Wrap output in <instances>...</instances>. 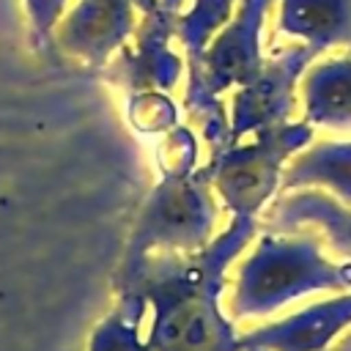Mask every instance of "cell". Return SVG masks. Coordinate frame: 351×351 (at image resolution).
Segmentation results:
<instances>
[{
    "label": "cell",
    "instance_id": "1",
    "mask_svg": "<svg viewBox=\"0 0 351 351\" xmlns=\"http://www.w3.org/2000/svg\"><path fill=\"white\" fill-rule=\"evenodd\" d=\"M255 230L252 217L236 222L211 244L189 255L143 261L137 274L121 285L123 313L140 315L154 307L148 329L151 351H236L239 335L219 310L225 269Z\"/></svg>",
    "mask_w": 351,
    "mask_h": 351
},
{
    "label": "cell",
    "instance_id": "2",
    "mask_svg": "<svg viewBox=\"0 0 351 351\" xmlns=\"http://www.w3.org/2000/svg\"><path fill=\"white\" fill-rule=\"evenodd\" d=\"M310 291H351V263L326 261L313 236H266L239 269L230 315H266Z\"/></svg>",
    "mask_w": 351,
    "mask_h": 351
},
{
    "label": "cell",
    "instance_id": "3",
    "mask_svg": "<svg viewBox=\"0 0 351 351\" xmlns=\"http://www.w3.org/2000/svg\"><path fill=\"white\" fill-rule=\"evenodd\" d=\"M214 225V203L203 186V178L167 176L165 186L156 189L151 206L132 239L129 258L121 274V285H126L145 261L151 247L197 252L206 247Z\"/></svg>",
    "mask_w": 351,
    "mask_h": 351
},
{
    "label": "cell",
    "instance_id": "4",
    "mask_svg": "<svg viewBox=\"0 0 351 351\" xmlns=\"http://www.w3.org/2000/svg\"><path fill=\"white\" fill-rule=\"evenodd\" d=\"M304 140H310L307 126H277L261 129L255 145L217 154V189L222 200L236 211V217H252L258 211L277 181L280 162Z\"/></svg>",
    "mask_w": 351,
    "mask_h": 351
},
{
    "label": "cell",
    "instance_id": "5",
    "mask_svg": "<svg viewBox=\"0 0 351 351\" xmlns=\"http://www.w3.org/2000/svg\"><path fill=\"white\" fill-rule=\"evenodd\" d=\"M269 0H241V8L233 19V25L214 41V47L200 58V63L192 69V90H197L206 82V90L197 96H189V104L197 101V110L211 101V96L233 82L250 85L263 63H261V47H258V30L261 16L266 11Z\"/></svg>",
    "mask_w": 351,
    "mask_h": 351
},
{
    "label": "cell",
    "instance_id": "6",
    "mask_svg": "<svg viewBox=\"0 0 351 351\" xmlns=\"http://www.w3.org/2000/svg\"><path fill=\"white\" fill-rule=\"evenodd\" d=\"M351 326V291L239 335L236 351H326Z\"/></svg>",
    "mask_w": 351,
    "mask_h": 351
},
{
    "label": "cell",
    "instance_id": "7",
    "mask_svg": "<svg viewBox=\"0 0 351 351\" xmlns=\"http://www.w3.org/2000/svg\"><path fill=\"white\" fill-rule=\"evenodd\" d=\"M315 55L313 47H293L280 60L261 69V74L241 88L236 96V115L230 126V140L250 129H263L274 121L288 118L293 107V80Z\"/></svg>",
    "mask_w": 351,
    "mask_h": 351
},
{
    "label": "cell",
    "instance_id": "8",
    "mask_svg": "<svg viewBox=\"0 0 351 351\" xmlns=\"http://www.w3.org/2000/svg\"><path fill=\"white\" fill-rule=\"evenodd\" d=\"M280 27L302 36L315 52L332 44L351 47V0H282Z\"/></svg>",
    "mask_w": 351,
    "mask_h": 351
},
{
    "label": "cell",
    "instance_id": "9",
    "mask_svg": "<svg viewBox=\"0 0 351 351\" xmlns=\"http://www.w3.org/2000/svg\"><path fill=\"white\" fill-rule=\"evenodd\" d=\"M307 118L329 126H351V58L329 60L304 80Z\"/></svg>",
    "mask_w": 351,
    "mask_h": 351
},
{
    "label": "cell",
    "instance_id": "10",
    "mask_svg": "<svg viewBox=\"0 0 351 351\" xmlns=\"http://www.w3.org/2000/svg\"><path fill=\"white\" fill-rule=\"evenodd\" d=\"M302 222H321L326 228L329 244L351 258V214L343 211L340 206H335L326 195L318 192H304L291 197L288 203L280 200L271 211H269V225L277 230L285 228H296Z\"/></svg>",
    "mask_w": 351,
    "mask_h": 351
},
{
    "label": "cell",
    "instance_id": "11",
    "mask_svg": "<svg viewBox=\"0 0 351 351\" xmlns=\"http://www.w3.org/2000/svg\"><path fill=\"white\" fill-rule=\"evenodd\" d=\"M285 186L324 181L351 203V143H324L299 156L282 176Z\"/></svg>",
    "mask_w": 351,
    "mask_h": 351
},
{
    "label": "cell",
    "instance_id": "12",
    "mask_svg": "<svg viewBox=\"0 0 351 351\" xmlns=\"http://www.w3.org/2000/svg\"><path fill=\"white\" fill-rule=\"evenodd\" d=\"M230 5H233V0H197L195 11L178 22V36L184 38V44H186V49H189L192 69H195V66L200 63V58H203L206 38L228 19Z\"/></svg>",
    "mask_w": 351,
    "mask_h": 351
},
{
    "label": "cell",
    "instance_id": "13",
    "mask_svg": "<svg viewBox=\"0 0 351 351\" xmlns=\"http://www.w3.org/2000/svg\"><path fill=\"white\" fill-rule=\"evenodd\" d=\"M88 351H151V346L140 337V315L118 310L96 326Z\"/></svg>",
    "mask_w": 351,
    "mask_h": 351
},
{
    "label": "cell",
    "instance_id": "14",
    "mask_svg": "<svg viewBox=\"0 0 351 351\" xmlns=\"http://www.w3.org/2000/svg\"><path fill=\"white\" fill-rule=\"evenodd\" d=\"M332 351H351V332H348V335H346V337H343Z\"/></svg>",
    "mask_w": 351,
    "mask_h": 351
},
{
    "label": "cell",
    "instance_id": "15",
    "mask_svg": "<svg viewBox=\"0 0 351 351\" xmlns=\"http://www.w3.org/2000/svg\"><path fill=\"white\" fill-rule=\"evenodd\" d=\"M181 5V0H165V8L167 11H173V8H178Z\"/></svg>",
    "mask_w": 351,
    "mask_h": 351
}]
</instances>
